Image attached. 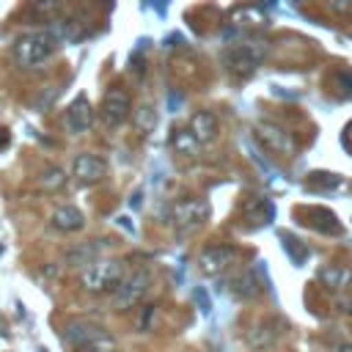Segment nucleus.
<instances>
[{
    "instance_id": "obj_28",
    "label": "nucleus",
    "mask_w": 352,
    "mask_h": 352,
    "mask_svg": "<svg viewBox=\"0 0 352 352\" xmlns=\"http://www.w3.org/2000/svg\"><path fill=\"white\" fill-rule=\"evenodd\" d=\"M184 352H192V349H184Z\"/></svg>"
},
{
    "instance_id": "obj_5",
    "label": "nucleus",
    "mask_w": 352,
    "mask_h": 352,
    "mask_svg": "<svg viewBox=\"0 0 352 352\" xmlns=\"http://www.w3.org/2000/svg\"><path fill=\"white\" fill-rule=\"evenodd\" d=\"M209 220V204L204 198H182L170 206V226L176 234L187 236Z\"/></svg>"
},
{
    "instance_id": "obj_3",
    "label": "nucleus",
    "mask_w": 352,
    "mask_h": 352,
    "mask_svg": "<svg viewBox=\"0 0 352 352\" xmlns=\"http://www.w3.org/2000/svg\"><path fill=\"white\" fill-rule=\"evenodd\" d=\"M264 58H267V41H258V38L236 41L223 50V66L234 77H250L261 66Z\"/></svg>"
},
{
    "instance_id": "obj_12",
    "label": "nucleus",
    "mask_w": 352,
    "mask_h": 352,
    "mask_svg": "<svg viewBox=\"0 0 352 352\" xmlns=\"http://www.w3.org/2000/svg\"><path fill=\"white\" fill-rule=\"evenodd\" d=\"M280 322H275V319H258L250 330H248V344L253 346V349H270V346H275L278 344V338H280Z\"/></svg>"
},
{
    "instance_id": "obj_18",
    "label": "nucleus",
    "mask_w": 352,
    "mask_h": 352,
    "mask_svg": "<svg viewBox=\"0 0 352 352\" xmlns=\"http://www.w3.org/2000/svg\"><path fill=\"white\" fill-rule=\"evenodd\" d=\"M231 292L236 297H242V300H250V297H256L261 292V286H258V280H256V275L250 270H242V272H236L231 278Z\"/></svg>"
},
{
    "instance_id": "obj_16",
    "label": "nucleus",
    "mask_w": 352,
    "mask_h": 352,
    "mask_svg": "<svg viewBox=\"0 0 352 352\" xmlns=\"http://www.w3.org/2000/svg\"><path fill=\"white\" fill-rule=\"evenodd\" d=\"M302 214L311 217L308 226H311L314 231H319V234H341V231H344L341 220H338L327 206H308V209H302Z\"/></svg>"
},
{
    "instance_id": "obj_25",
    "label": "nucleus",
    "mask_w": 352,
    "mask_h": 352,
    "mask_svg": "<svg viewBox=\"0 0 352 352\" xmlns=\"http://www.w3.org/2000/svg\"><path fill=\"white\" fill-rule=\"evenodd\" d=\"M314 184H324V187H336L341 179L338 176H333V173H314V179H311Z\"/></svg>"
},
{
    "instance_id": "obj_2",
    "label": "nucleus",
    "mask_w": 352,
    "mask_h": 352,
    "mask_svg": "<svg viewBox=\"0 0 352 352\" xmlns=\"http://www.w3.org/2000/svg\"><path fill=\"white\" fill-rule=\"evenodd\" d=\"M55 50H58V41L52 38V33L50 30H36V33H22L11 44V58L22 69H36L44 60H50L55 55Z\"/></svg>"
},
{
    "instance_id": "obj_7",
    "label": "nucleus",
    "mask_w": 352,
    "mask_h": 352,
    "mask_svg": "<svg viewBox=\"0 0 352 352\" xmlns=\"http://www.w3.org/2000/svg\"><path fill=\"white\" fill-rule=\"evenodd\" d=\"M236 248L234 245H206L201 253H198V270L209 278L214 275H223L226 270H231V264L236 261Z\"/></svg>"
},
{
    "instance_id": "obj_22",
    "label": "nucleus",
    "mask_w": 352,
    "mask_h": 352,
    "mask_svg": "<svg viewBox=\"0 0 352 352\" xmlns=\"http://www.w3.org/2000/svg\"><path fill=\"white\" fill-rule=\"evenodd\" d=\"M333 82H336V91L341 96H352V72H346V69L333 72Z\"/></svg>"
},
{
    "instance_id": "obj_13",
    "label": "nucleus",
    "mask_w": 352,
    "mask_h": 352,
    "mask_svg": "<svg viewBox=\"0 0 352 352\" xmlns=\"http://www.w3.org/2000/svg\"><path fill=\"white\" fill-rule=\"evenodd\" d=\"M242 217H245L250 226H267V223L275 217V206H272V201L264 198V195H250V198H245V204H242Z\"/></svg>"
},
{
    "instance_id": "obj_26",
    "label": "nucleus",
    "mask_w": 352,
    "mask_h": 352,
    "mask_svg": "<svg viewBox=\"0 0 352 352\" xmlns=\"http://www.w3.org/2000/svg\"><path fill=\"white\" fill-rule=\"evenodd\" d=\"M344 148L352 154V121L344 126Z\"/></svg>"
},
{
    "instance_id": "obj_8",
    "label": "nucleus",
    "mask_w": 352,
    "mask_h": 352,
    "mask_svg": "<svg viewBox=\"0 0 352 352\" xmlns=\"http://www.w3.org/2000/svg\"><path fill=\"white\" fill-rule=\"evenodd\" d=\"M256 138H258V143L267 148V151H272V154H280V157H292L294 154V148H297V143H294V138L283 129V126H275V124H270V121H261V124H256Z\"/></svg>"
},
{
    "instance_id": "obj_27",
    "label": "nucleus",
    "mask_w": 352,
    "mask_h": 352,
    "mask_svg": "<svg viewBox=\"0 0 352 352\" xmlns=\"http://www.w3.org/2000/svg\"><path fill=\"white\" fill-rule=\"evenodd\" d=\"M336 352H352V341H341Z\"/></svg>"
},
{
    "instance_id": "obj_4",
    "label": "nucleus",
    "mask_w": 352,
    "mask_h": 352,
    "mask_svg": "<svg viewBox=\"0 0 352 352\" xmlns=\"http://www.w3.org/2000/svg\"><path fill=\"white\" fill-rule=\"evenodd\" d=\"M121 278H124V264L118 258H96L80 272V286L91 294H107L116 292Z\"/></svg>"
},
{
    "instance_id": "obj_6",
    "label": "nucleus",
    "mask_w": 352,
    "mask_h": 352,
    "mask_svg": "<svg viewBox=\"0 0 352 352\" xmlns=\"http://www.w3.org/2000/svg\"><path fill=\"white\" fill-rule=\"evenodd\" d=\"M148 286H151V272L146 270V267H140V270H132L129 275H124L121 278V283L116 286V292H113V308L116 311H129V308H135L140 300H143V294L148 292Z\"/></svg>"
},
{
    "instance_id": "obj_14",
    "label": "nucleus",
    "mask_w": 352,
    "mask_h": 352,
    "mask_svg": "<svg viewBox=\"0 0 352 352\" xmlns=\"http://www.w3.org/2000/svg\"><path fill=\"white\" fill-rule=\"evenodd\" d=\"M187 132L198 140V143H212L217 138V118L214 113L209 110H198L190 116V124H187Z\"/></svg>"
},
{
    "instance_id": "obj_23",
    "label": "nucleus",
    "mask_w": 352,
    "mask_h": 352,
    "mask_svg": "<svg viewBox=\"0 0 352 352\" xmlns=\"http://www.w3.org/2000/svg\"><path fill=\"white\" fill-rule=\"evenodd\" d=\"M41 184H44V190H58L63 184V170L60 168H47L41 173Z\"/></svg>"
},
{
    "instance_id": "obj_1",
    "label": "nucleus",
    "mask_w": 352,
    "mask_h": 352,
    "mask_svg": "<svg viewBox=\"0 0 352 352\" xmlns=\"http://www.w3.org/2000/svg\"><path fill=\"white\" fill-rule=\"evenodd\" d=\"M63 341H66L74 352H116V349H118L116 338H113L102 324L85 322V319L69 322V324L63 327Z\"/></svg>"
},
{
    "instance_id": "obj_19",
    "label": "nucleus",
    "mask_w": 352,
    "mask_h": 352,
    "mask_svg": "<svg viewBox=\"0 0 352 352\" xmlns=\"http://www.w3.org/2000/svg\"><path fill=\"white\" fill-rule=\"evenodd\" d=\"M231 19H234L236 25H245V28H261V25H267V14H264L261 8H256V6H242V8H236Z\"/></svg>"
},
{
    "instance_id": "obj_24",
    "label": "nucleus",
    "mask_w": 352,
    "mask_h": 352,
    "mask_svg": "<svg viewBox=\"0 0 352 352\" xmlns=\"http://www.w3.org/2000/svg\"><path fill=\"white\" fill-rule=\"evenodd\" d=\"M33 11H36V14H41L44 19H50V16H55V14L60 11V6H58V3H36V6H33Z\"/></svg>"
},
{
    "instance_id": "obj_20",
    "label": "nucleus",
    "mask_w": 352,
    "mask_h": 352,
    "mask_svg": "<svg viewBox=\"0 0 352 352\" xmlns=\"http://www.w3.org/2000/svg\"><path fill=\"white\" fill-rule=\"evenodd\" d=\"M170 146L176 148V154H184V157H195L201 143L187 132V129H176V135L170 138Z\"/></svg>"
},
{
    "instance_id": "obj_10",
    "label": "nucleus",
    "mask_w": 352,
    "mask_h": 352,
    "mask_svg": "<svg viewBox=\"0 0 352 352\" xmlns=\"http://www.w3.org/2000/svg\"><path fill=\"white\" fill-rule=\"evenodd\" d=\"M72 176H74L77 182L96 184V182H102V179L107 176V162H104L99 154H91V151L77 154L74 162H72Z\"/></svg>"
},
{
    "instance_id": "obj_17",
    "label": "nucleus",
    "mask_w": 352,
    "mask_h": 352,
    "mask_svg": "<svg viewBox=\"0 0 352 352\" xmlns=\"http://www.w3.org/2000/svg\"><path fill=\"white\" fill-rule=\"evenodd\" d=\"M50 223H52V228H58V231H63V234H72V231H80V228L85 226V214H82L77 206L66 204V206H58V209L52 212Z\"/></svg>"
},
{
    "instance_id": "obj_11",
    "label": "nucleus",
    "mask_w": 352,
    "mask_h": 352,
    "mask_svg": "<svg viewBox=\"0 0 352 352\" xmlns=\"http://www.w3.org/2000/svg\"><path fill=\"white\" fill-rule=\"evenodd\" d=\"M94 124V107L85 96H77L69 107H66V129L74 132V135H82L88 132Z\"/></svg>"
},
{
    "instance_id": "obj_15",
    "label": "nucleus",
    "mask_w": 352,
    "mask_h": 352,
    "mask_svg": "<svg viewBox=\"0 0 352 352\" xmlns=\"http://www.w3.org/2000/svg\"><path fill=\"white\" fill-rule=\"evenodd\" d=\"M319 280L333 289V292H341L344 297L352 300V270L349 267H338V264H330L324 270H319Z\"/></svg>"
},
{
    "instance_id": "obj_21",
    "label": "nucleus",
    "mask_w": 352,
    "mask_h": 352,
    "mask_svg": "<svg viewBox=\"0 0 352 352\" xmlns=\"http://www.w3.org/2000/svg\"><path fill=\"white\" fill-rule=\"evenodd\" d=\"M135 124H138V126L146 132V129H151V126L157 124V113H154L148 104H140V107L135 110Z\"/></svg>"
},
{
    "instance_id": "obj_9",
    "label": "nucleus",
    "mask_w": 352,
    "mask_h": 352,
    "mask_svg": "<svg viewBox=\"0 0 352 352\" xmlns=\"http://www.w3.org/2000/svg\"><path fill=\"white\" fill-rule=\"evenodd\" d=\"M132 116V102L124 88H110L102 102V118L107 126H121Z\"/></svg>"
}]
</instances>
